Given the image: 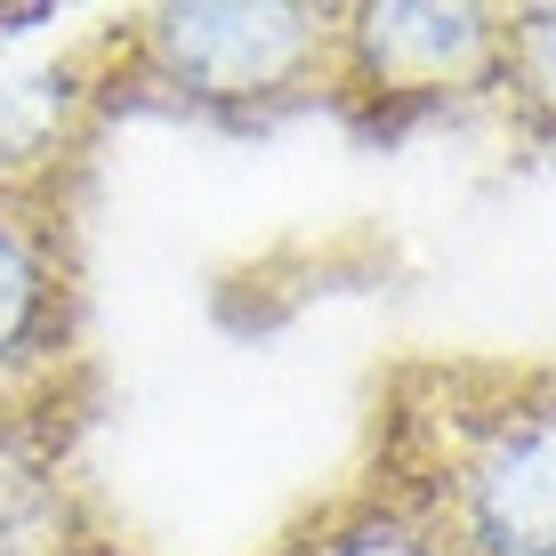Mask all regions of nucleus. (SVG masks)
<instances>
[{
  "label": "nucleus",
  "mask_w": 556,
  "mask_h": 556,
  "mask_svg": "<svg viewBox=\"0 0 556 556\" xmlns=\"http://www.w3.org/2000/svg\"><path fill=\"white\" fill-rule=\"evenodd\" d=\"M501 16L484 0H355L331 16V105L363 129L412 113L492 98L501 81Z\"/></svg>",
  "instance_id": "20e7f679"
},
{
  "label": "nucleus",
  "mask_w": 556,
  "mask_h": 556,
  "mask_svg": "<svg viewBox=\"0 0 556 556\" xmlns=\"http://www.w3.org/2000/svg\"><path fill=\"white\" fill-rule=\"evenodd\" d=\"M492 98L525 138L556 146V9H508L501 16V81Z\"/></svg>",
  "instance_id": "423d86ee"
},
{
  "label": "nucleus",
  "mask_w": 556,
  "mask_h": 556,
  "mask_svg": "<svg viewBox=\"0 0 556 556\" xmlns=\"http://www.w3.org/2000/svg\"><path fill=\"white\" fill-rule=\"evenodd\" d=\"M266 556H452V541L435 525L428 492L379 452L355 484H339L315 516H299Z\"/></svg>",
  "instance_id": "39448f33"
},
{
  "label": "nucleus",
  "mask_w": 556,
  "mask_h": 556,
  "mask_svg": "<svg viewBox=\"0 0 556 556\" xmlns=\"http://www.w3.org/2000/svg\"><path fill=\"white\" fill-rule=\"evenodd\" d=\"M25 501H0V556H138L122 532H105L98 516L65 508L41 459H25Z\"/></svg>",
  "instance_id": "0eeeda50"
},
{
  "label": "nucleus",
  "mask_w": 556,
  "mask_h": 556,
  "mask_svg": "<svg viewBox=\"0 0 556 556\" xmlns=\"http://www.w3.org/2000/svg\"><path fill=\"white\" fill-rule=\"evenodd\" d=\"M379 452L428 492L452 556H556V363L419 371Z\"/></svg>",
  "instance_id": "f257e3e1"
},
{
  "label": "nucleus",
  "mask_w": 556,
  "mask_h": 556,
  "mask_svg": "<svg viewBox=\"0 0 556 556\" xmlns=\"http://www.w3.org/2000/svg\"><path fill=\"white\" fill-rule=\"evenodd\" d=\"M81 169V122L0 146V459H49L89 395Z\"/></svg>",
  "instance_id": "f03ea898"
},
{
  "label": "nucleus",
  "mask_w": 556,
  "mask_h": 556,
  "mask_svg": "<svg viewBox=\"0 0 556 556\" xmlns=\"http://www.w3.org/2000/svg\"><path fill=\"white\" fill-rule=\"evenodd\" d=\"M331 16L315 0H162L138 9L98 41L105 98H162L266 122L331 98Z\"/></svg>",
  "instance_id": "7ed1b4c3"
}]
</instances>
